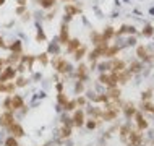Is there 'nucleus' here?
<instances>
[{
	"label": "nucleus",
	"mask_w": 154,
	"mask_h": 146,
	"mask_svg": "<svg viewBox=\"0 0 154 146\" xmlns=\"http://www.w3.org/2000/svg\"><path fill=\"white\" fill-rule=\"evenodd\" d=\"M15 73H16L15 68H13V67H8V68H7V70L2 73V75H0V83H5L7 80L13 78V76H15Z\"/></svg>",
	"instance_id": "f257e3e1"
},
{
	"label": "nucleus",
	"mask_w": 154,
	"mask_h": 146,
	"mask_svg": "<svg viewBox=\"0 0 154 146\" xmlns=\"http://www.w3.org/2000/svg\"><path fill=\"white\" fill-rule=\"evenodd\" d=\"M54 65L57 67V70L59 71H68V63L65 62V59H62V57H59V59H55L54 60Z\"/></svg>",
	"instance_id": "f03ea898"
},
{
	"label": "nucleus",
	"mask_w": 154,
	"mask_h": 146,
	"mask_svg": "<svg viewBox=\"0 0 154 146\" xmlns=\"http://www.w3.org/2000/svg\"><path fill=\"white\" fill-rule=\"evenodd\" d=\"M11 123H13V115H11L10 112H5L3 115H0V125L10 127Z\"/></svg>",
	"instance_id": "7ed1b4c3"
},
{
	"label": "nucleus",
	"mask_w": 154,
	"mask_h": 146,
	"mask_svg": "<svg viewBox=\"0 0 154 146\" xmlns=\"http://www.w3.org/2000/svg\"><path fill=\"white\" fill-rule=\"evenodd\" d=\"M130 143H131V146H139L141 145V136H139V133H136V131H130Z\"/></svg>",
	"instance_id": "20e7f679"
},
{
	"label": "nucleus",
	"mask_w": 154,
	"mask_h": 146,
	"mask_svg": "<svg viewBox=\"0 0 154 146\" xmlns=\"http://www.w3.org/2000/svg\"><path fill=\"white\" fill-rule=\"evenodd\" d=\"M60 42H62V44H68V28H67V26H62V31H60Z\"/></svg>",
	"instance_id": "39448f33"
},
{
	"label": "nucleus",
	"mask_w": 154,
	"mask_h": 146,
	"mask_svg": "<svg viewBox=\"0 0 154 146\" xmlns=\"http://www.w3.org/2000/svg\"><path fill=\"white\" fill-rule=\"evenodd\" d=\"M11 107H13V109L23 107V99H21L20 96H13V97H11Z\"/></svg>",
	"instance_id": "423d86ee"
},
{
	"label": "nucleus",
	"mask_w": 154,
	"mask_h": 146,
	"mask_svg": "<svg viewBox=\"0 0 154 146\" xmlns=\"http://www.w3.org/2000/svg\"><path fill=\"white\" fill-rule=\"evenodd\" d=\"M83 117H85V115H83V112L78 111V112H76V114L73 115V123H75V125H78V127L83 125Z\"/></svg>",
	"instance_id": "0eeeda50"
},
{
	"label": "nucleus",
	"mask_w": 154,
	"mask_h": 146,
	"mask_svg": "<svg viewBox=\"0 0 154 146\" xmlns=\"http://www.w3.org/2000/svg\"><path fill=\"white\" fill-rule=\"evenodd\" d=\"M78 49H80V41H78V39H71V41H68V51H70V52L78 51Z\"/></svg>",
	"instance_id": "6e6552de"
},
{
	"label": "nucleus",
	"mask_w": 154,
	"mask_h": 146,
	"mask_svg": "<svg viewBox=\"0 0 154 146\" xmlns=\"http://www.w3.org/2000/svg\"><path fill=\"white\" fill-rule=\"evenodd\" d=\"M10 130H11V133H13L15 136H21V135H23V128H21L20 125H16V123H11Z\"/></svg>",
	"instance_id": "1a4fd4ad"
},
{
	"label": "nucleus",
	"mask_w": 154,
	"mask_h": 146,
	"mask_svg": "<svg viewBox=\"0 0 154 146\" xmlns=\"http://www.w3.org/2000/svg\"><path fill=\"white\" fill-rule=\"evenodd\" d=\"M112 68H114L115 73H117V71H122L125 68V63L122 60H117V62H114V63H112Z\"/></svg>",
	"instance_id": "9d476101"
},
{
	"label": "nucleus",
	"mask_w": 154,
	"mask_h": 146,
	"mask_svg": "<svg viewBox=\"0 0 154 146\" xmlns=\"http://www.w3.org/2000/svg\"><path fill=\"white\" fill-rule=\"evenodd\" d=\"M136 122H138V127H139V128H146V127H148V122L143 119V115H141V114H136Z\"/></svg>",
	"instance_id": "9b49d317"
},
{
	"label": "nucleus",
	"mask_w": 154,
	"mask_h": 146,
	"mask_svg": "<svg viewBox=\"0 0 154 146\" xmlns=\"http://www.w3.org/2000/svg\"><path fill=\"white\" fill-rule=\"evenodd\" d=\"M13 88H15V86L11 85H3V83H0V91H3V93H11V91H13Z\"/></svg>",
	"instance_id": "f8f14e48"
},
{
	"label": "nucleus",
	"mask_w": 154,
	"mask_h": 146,
	"mask_svg": "<svg viewBox=\"0 0 154 146\" xmlns=\"http://www.w3.org/2000/svg\"><path fill=\"white\" fill-rule=\"evenodd\" d=\"M41 3V7H44V8H50V7L55 3V0H37Z\"/></svg>",
	"instance_id": "ddd939ff"
},
{
	"label": "nucleus",
	"mask_w": 154,
	"mask_h": 146,
	"mask_svg": "<svg viewBox=\"0 0 154 146\" xmlns=\"http://www.w3.org/2000/svg\"><path fill=\"white\" fill-rule=\"evenodd\" d=\"M112 36H114V29H112V28H107L105 33L102 34V37H104V41H107L109 37H112Z\"/></svg>",
	"instance_id": "4468645a"
},
{
	"label": "nucleus",
	"mask_w": 154,
	"mask_h": 146,
	"mask_svg": "<svg viewBox=\"0 0 154 146\" xmlns=\"http://www.w3.org/2000/svg\"><path fill=\"white\" fill-rule=\"evenodd\" d=\"M138 57L139 59H144V60H146V59H148V55H146V49H144V47H138Z\"/></svg>",
	"instance_id": "2eb2a0df"
},
{
	"label": "nucleus",
	"mask_w": 154,
	"mask_h": 146,
	"mask_svg": "<svg viewBox=\"0 0 154 146\" xmlns=\"http://www.w3.org/2000/svg\"><path fill=\"white\" fill-rule=\"evenodd\" d=\"M130 76H131V73H130V71H125V73H122V75H119V81H122V83H125V81L128 80Z\"/></svg>",
	"instance_id": "dca6fc26"
},
{
	"label": "nucleus",
	"mask_w": 154,
	"mask_h": 146,
	"mask_svg": "<svg viewBox=\"0 0 154 146\" xmlns=\"http://www.w3.org/2000/svg\"><path fill=\"white\" fill-rule=\"evenodd\" d=\"M65 11H67L68 15H75V13H78V8H75V7H71V5H67L65 7Z\"/></svg>",
	"instance_id": "f3484780"
},
{
	"label": "nucleus",
	"mask_w": 154,
	"mask_h": 146,
	"mask_svg": "<svg viewBox=\"0 0 154 146\" xmlns=\"http://www.w3.org/2000/svg\"><path fill=\"white\" fill-rule=\"evenodd\" d=\"M10 49H11L13 52H20V51H21V42H20V41H16L15 44L10 45Z\"/></svg>",
	"instance_id": "a211bd4d"
},
{
	"label": "nucleus",
	"mask_w": 154,
	"mask_h": 146,
	"mask_svg": "<svg viewBox=\"0 0 154 146\" xmlns=\"http://www.w3.org/2000/svg\"><path fill=\"white\" fill-rule=\"evenodd\" d=\"M86 75V67L85 65H80V70H78V76H80V80H83Z\"/></svg>",
	"instance_id": "6ab92c4d"
},
{
	"label": "nucleus",
	"mask_w": 154,
	"mask_h": 146,
	"mask_svg": "<svg viewBox=\"0 0 154 146\" xmlns=\"http://www.w3.org/2000/svg\"><path fill=\"white\" fill-rule=\"evenodd\" d=\"M5 146H18V143H16V140L13 136H10V138L5 141Z\"/></svg>",
	"instance_id": "aec40b11"
},
{
	"label": "nucleus",
	"mask_w": 154,
	"mask_h": 146,
	"mask_svg": "<svg viewBox=\"0 0 154 146\" xmlns=\"http://www.w3.org/2000/svg\"><path fill=\"white\" fill-rule=\"evenodd\" d=\"M109 94H110V97H119V96H120V91L117 89V88H110Z\"/></svg>",
	"instance_id": "412c9836"
},
{
	"label": "nucleus",
	"mask_w": 154,
	"mask_h": 146,
	"mask_svg": "<svg viewBox=\"0 0 154 146\" xmlns=\"http://www.w3.org/2000/svg\"><path fill=\"white\" fill-rule=\"evenodd\" d=\"M99 80H101V83H104V85H109L110 86V76L109 75H102Z\"/></svg>",
	"instance_id": "4be33fe9"
},
{
	"label": "nucleus",
	"mask_w": 154,
	"mask_h": 146,
	"mask_svg": "<svg viewBox=\"0 0 154 146\" xmlns=\"http://www.w3.org/2000/svg\"><path fill=\"white\" fill-rule=\"evenodd\" d=\"M117 52H119V47H110L109 51L105 52V55H109V57H112V55H114V54H117Z\"/></svg>",
	"instance_id": "5701e85b"
},
{
	"label": "nucleus",
	"mask_w": 154,
	"mask_h": 146,
	"mask_svg": "<svg viewBox=\"0 0 154 146\" xmlns=\"http://www.w3.org/2000/svg\"><path fill=\"white\" fill-rule=\"evenodd\" d=\"M83 54H85V49H83V47H80L78 51H75V57H76V59H81Z\"/></svg>",
	"instance_id": "b1692460"
},
{
	"label": "nucleus",
	"mask_w": 154,
	"mask_h": 146,
	"mask_svg": "<svg viewBox=\"0 0 154 146\" xmlns=\"http://www.w3.org/2000/svg\"><path fill=\"white\" fill-rule=\"evenodd\" d=\"M143 34L144 36H151V34H153V28H151V26H146L144 31H143Z\"/></svg>",
	"instance_id": "393cba45"
},
{
	"label": "nucleus",
	"mask_w": 154,
	"mask_h": 146,
	"mask_svg": "<svg viewBox=\"0 0 154 146\" xmlns=\"http://www.w3.org/2000/svg\"><path fill=\"white\" fill-rule=\"evenodd\" d=\"M139 70V63H131V68H130V73L131 71H138Z\"/></svg>",
	"instance_id": "a878e982"
},
{
	"label": "nucleus",
	"mask_w": 154,
	"mask_h": 146,
	"mask_svg": "<svg viewBox=\"0 0 154 146\" xmlns=\"http://www.w3.org/2000/svg\"><path fill=\"white\" fill-rule=\"evenodd\" d=\"M70 135V128H63L62 130V136H68Z\"/></svg>",
	"instance_id": "bb28decb"
},
{
	"label": "nucleus",
	"mask_w": 154,
	"mask_h": 146,
	"mask_svg": "<svg viewBox=\"0 0 154 146\" xmlns=\"http://www.w3.org/2000/svg\"><path fill=\"white\" fill-rule=\"evenodd\" d=\"M37 41H44V33H42V31L37 33Z\"/></svg>",
	"instance_id": "cd10ccee"
},
{
	"label": "nucleus",
	"mask_w": 154,
	"mask_h": 146,
	"mask_svg": "<svg viewBox=\"0 0 154 146\" xmlns=\"http://www.w3.org/2000/svg\"><path fill=\"white\" fill-rule=\"evenodd\" d=\"M59 101L62 102V104H65V102H67V97H65L63 94H60V96H59Z\"/></svg>",
	"instance_id": "c85d7f7f"
},
{
	"label": "nucleus",
	"mask_w": 154,
	"mask_h": 146,
	"mask_svg": "<svg viewBox=\"0 0 154 146\" xmlns=\"http://www.w3.org/2000/svg\"><path fill=\"white\" fill-rule=\"evenodd\" d=\"M26 85V80L25 78H20V80H18V86H25Z\"/></svg>",
	"instance_id": "c756f323"
},
{
	"label": "nucleus",
	"mask_w": 154,
	"mask_h": 146,
	"mask_svg": "<svg viewBox=\"0 0 154 146\" xmlns=\"http://www.w3.org/2000/svg\"><path fill=\"white\" fill-rule=\"evenodd\" d=\"M73 107H75V102H68V104H67V107H65V109H68V111H71Z\"/></svg>",
	"instance_id": "7c9ffc66"
},
{
	"label": "nucleus",
	"mask_w": 154,
	"mask_h": 146,
	"mask_svg": "<svg viewBox=\"0 0 154 146\" xmlns=\"http://www.w3.org/2000/svg\"><path fill=\"white\" fill-rule=\"evenodd\" d=\"M41 62H42V63H47V55H45V54L41 55Z\"/></svg>",
	"instance_id": "2f4dec72"
},
{
	"label": "nucleus",
	"mask_w": 154,
	"mask_h": 146,
	"mask_svg": "<svg viewBox=\"0 0 154 146\" xmlns=\"http://www.w3.org/2000/svg\"><path fill=\"white\" fill-rule=\"evenodd\" d=\"M127 114H128V115H131V114H135V109L131 106L128 107V109H127Z\"/></svg>",
	"instance_id": "473e14b6"
},
{
	"label": "nucleus",
	"mask_w": 154,
	"mask_h": 146,
	"mask_svg": "<svg viewBox=\"0 0 154 146\" xmlns=\"http://www.w3.org/2000/svg\"><path fill=\"white\" fill-rule=\"evenodd\" d=\"M88 127H89V128H94L96 123H94V122H88Z\"/></svg>",
	"instance_id": "72a5a7b5"
},
{
	"label": "nucleus",
	"mask_w": 154,
	"mask_h": 146,
	"mask_svg": "<svg viewBox=\"0 0 154 146\" xmlns=\"http://www.w3.org/2000/svg\"><path fill=\"white\" fill-rule=\"evenodd\" d=\"M18 3H20V5L23 7V5H26V0H18Z\"/></svg>",
	"instance_id": "f704fd0d"
},
{
	"label": "nucleus",
	"mask_w": 154,
	"mask_h": 146,
	"mask_svg": "<svg viewBox=\"0 0 154 146\" xmlns=\"http://www.w3.org/2000/svg\"><path fill=\"white\" fill-rule=\"evenodd\" d=\"M23 11H25V8H23V7H20V8L16 10V13H23Z\"/></svg>",
	"instance_id": "c9c22d12"
},
{
	"label": "nucleus",
	"mask_w": 154,
	"mask_h": 146,
	"mask_svg": "<svg viewBox=\"0 0 154 146\" xmlns=\"http://www.w3.org/2000/svg\"><path fill=\"white\" fill-rule=\"evenodd\" d=\"M0 47H5V44H3V41H2V37H0Z\"/></svg>",
	"instance_id": "e433bc0d"
},
{
	"label": "nucleus",
	"mask_w": 154,
	"mask_h": 146,
	"mask_svg": "<svg viewBox=\"0 0 154 146\" xmlns=\"http://www.w3.org/2000/svg\"><path fill=\"white\" fill-rule=\"evenodd\" d=\"M2 67H3V60H2V59H0V68H2Z\"/></svg>",
	"instance_id": "4c0bfd02"
},
{
	"label": "nucleus",
	"mask_w": 154,
	"mask_h": 146,
	"mask_svg": "<svg viewBox=\"0 0 154 146\" xmlns=\"http://www.w3.org/2000/svg\"><path fill=\"white\" fill-rule=\"evenodd\" d=\"M3 2H5V0H0V5H3Z\"/></svg>",
	"instance_id": "58836bf2"
}]
</instances>
